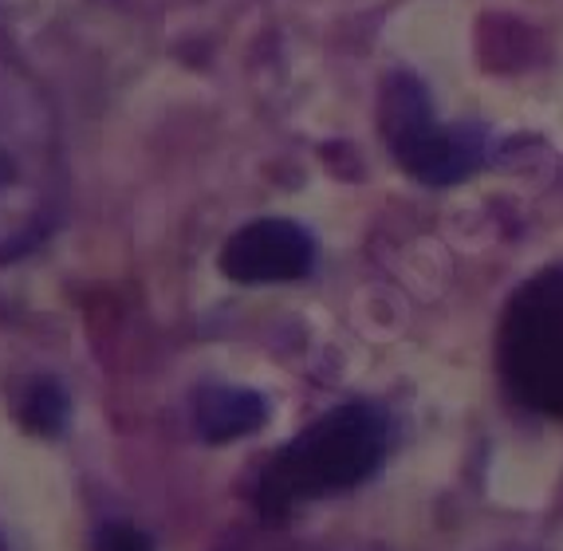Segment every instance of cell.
I'll return each mask as SVG.
<instances>
[{
	"instance_id": "6da1fadb",
	"label": "cell",
	"mask_w": 563,
	"mask_h": 551,
	"mask_svg": "<svg viewBox=\"0 0 563 551\" xmlns=\"http://www.w3.org/2000/svg\"><path fill=\"white\" fill-rule=\"evenodd\" d=\"M67 169L44 87L0 44V261L32 253L64 217Z\"/></svg>"
},
{
	"instance_id": "7a4b0ae2",
	"label": "cell",
	"mask_w": 563,
	"mask_h": 551,
	"mask_svg": "<svg viewBox=\"0 0 563 551\" xmlns=\"http://www.w3.org/2000/svg\"><path fill=\"white\" fill-rule=\"evenodd\" d=\"M390 418L375 403H343L284 441L256 473L253 500L264 520H288L296 508L347 493L383 469Z\"/></svg>"
},
{
	"instance_id": "3957f363",
	"label": "cell",
	"mask_w": 563,
	"mask_h": 551,
	"mask_svg": "<svg viewBox=\"0 0 563 551\" xmlns=\"http://www.w3.org/2000/svg\"><path fill=\"white\" fill-rule=\"evenodd\" d=\"M378 131L398 166L430 189L457 186L488 162V134L465 122H442L430 91L410 71H390L378 91Z\"/></svg>"
},
{
	"instance_id": "277c9868",
	"label": "cell",
	"mask_w": 563,
	"mask_h": 551,
	"mask_svg": "<svg viewBox=\"0 0 563 551\" xmlns=\"http://www.w3.org/2000/svg\"><path fill=\"white\" fill-rule=\"evenodd\" d=\"M497 366L520 406L563 418V268L540 272L508 299Z\"/></svg>"
},
{
	"instance_id": "5b68a950",
	"label": "cell",
	"mask_w": 563,
	"mask_h": 551,
	"mask_svg": "<svg viewBox=\"0 0 563 551\" xmlns=\"http://www.w3.org/2000/svg\"><path fill=\"white\" fill-rule=\"evenodd\" d=\"M320 261L316 236L291 217H256L241 224L221 249V272L233 284H296L308 280Z\"/></svg>"
},
{
	"instance_id": "8992f818",
	"label": "cell",
	"mask_w": 563,
	"mask_h": 551,
	"mask_svg": "<svg viewBox=\"0 0 563 551\" xmlns=\"http://www.w3.org/2000/svg\"><path fill=\"white\" fill-rule=\"evenodd\" d=\"M194 430L209 445H229L236 438H249L268 421V403L256 390L225 383H206L194 390Z\"/></svg>"
},
{
	"instance_id": "52a82bcc",
	"label": "cell",
	"mask_w": 563,
	"mask_h": 551,
	"mask_svg": "<svg viewBox=\"0 0 563 551\" xmlns=\"http://www.w3.org/2000/svg\"><path fill=\"white\" fill-rule=\"evenodd\" d=\"M20 418L32 433H44V438H56L67 430V418H71V398H67L64 383L56 378H36L24 390V403H20Z\"/></svg>"
},
{
	"instance_id": "ba28073f",
	"label": "cell",
	"mask_w": 563,
	"mask_h": 551,
	"mask_svg": "<svg viewBox=\"0 0 563 551\" xmlns=\"http://www.w3.org/2000/svg\"><path fill=\"white\" fill-rule=\"evenodd\" d=\"M91 551H158L142 528L126 520H107L91 532Z\"/></svg>"
},
{
	"instance_id": "9c48e42d",
	"label": "cell",
	"mask_w": 563,
	"mask_h": 551,
	"mask_svg": "<svg viewBox=\"0 0 563 551\" xmlns=\"http://www.w3.org/2000/svg\"><path fill=\"white\" fill-rule=\"evenodd\" d=\"M0 551H9V548H4V540H0Z\"/></svg>"
}]
</instances>
